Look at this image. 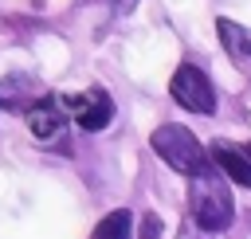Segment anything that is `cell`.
I'll return each mask as SVG.
<instances>
[{"instance_id":"obj_3","label":"cell","mask_w":251,"mask_h":239,"mask_svg":"<svg viewBox=\"0 0 251 239\" xmlns=\"http://www.w3.org/2000/svg\"><path fill=\"white\" fill-rule=\"evenodd\" d=\"M169 94H173V102L176 106H184L188 114H216V86H212V78L196 67V63H180L176 67V74H173V82H169Z\"/></svg>"},{"instance_id":"obj_7","label":"cell","mask_w":251,"mask_h":239,"mask_svg":"<svg viewBox=\"0 0 251 239\" xmlns=\"http://www.w3.org/2000/svg\"><path fill=\"white\" fill-rule=\"evenodd\" d=\"M216 31H220V43H224L227 59L235 67H247L251 63V31L235 20H216Z\"/></svg>"},{"instance_id":"obj_6","label":"cell","mask_w":251,"mask_h":239,"mask_svg":"<svg viewBox=\"0 0 251 239\" xmlns=\"http://www.w3.org/2000/svg\"><path fill=\"white\" fill-rule=\"evenodd\" d=\"M212 161H216V168H220L227 180H235V184L251 188V153H239L235 145L216 141V145H212Z\"/></svg>"},{"instance_id":"obj_2","label":"cell","mask_w":251,"mask_h":239,"mask_svg":"<svg viewBox=\"0 0 251 239\" xmlns=\"http://www.w3.org/2000/svg\"><path fill=\"white\" fill-rule=\"evenodd\" d=\"M149 145H153V153H157L169 168H176L180 176H196V172L208 165V153H204V145L196 141V133H192L188 125H176V121L157 125L153 137H149Z\"/></svg>"},{"instance_id":"obj_12","label":"cell","mask_w":251,"mask_h":239,"mask_svg":"<svg viewBox=\"0 0 251 239\" xmlns=\"http://www.w3.org/2000/svg\"><path fill=\"white\" fill-rule=\"evenodd\" d=\"M247 153H251V145H247Z\"/></svg>"},{"instance_id":"obj_11","label":"cell","mask_w":251,"mask_h":239,"mask_svg":"<svg viewBox=\"0 0 251 239\" xmlns=\"http://www.w3.org/2000/svg\"><path fill=\"white\" fill-rule=\"evenodd\" d=\"M176 239H208V231H200V227H196V223H192V227H188V223H184V227H180V235H176Z\"/></svg>"},{"instance_id":"obj_8","label":"cell","mask_w":251,"mask_h":239,"mask_svg":"<svg viewBox=\"0 0 251 239\" xmlns=\"http://www.w3.org/2000/svg\"><path fill=\"white\" fill-rule=\"evenodd\" d=\"M129 231H133V215H129L126 208H118V212H110V215L94 227L90 239H129Z\"/></svg>"},{"instance_id":"obj_10","label":"cell","mask_w":251,"mask_h":239,"mask_svg":"<svg viewBox=\"0 0 251 239\" xmlns=\"http://www.w3.org/2000/svg\"><path fill=\"white\" fill-rule=\"evenodd\" d=\"M137 239H161V215L145 212V215H141V235H137Z\"/></svg>"},{"instance_id":"obj_5","label":"cell","mask_w":251,"mask_h":239,"mask_svg":"<svg viewBox=\"0 0 251 239\" xmlns=\"http://www.w3.org/2000/svg\"><path fill=\"white\" fill-rule=\"evenodd\" d=\"M63 125H67V114L59 110L55 98H39V102L27 106V129H31L39 141H55V137L63 133Z\"/></svg>"},{"instance_id":"obj_1","label":"cell","mask_w":251,"mask_h":239,"mask_svg":"<svg viewBox=\"0 0 251 239\" xmlns=\"http://www.w3.org/2000/svg\"><path fill=\"white\" fill-rule=\"evenodd\" d=\"M188 212H192V223L208 235L227 231L235 223V200L220 168L204 165L196 176H188Z\"/></svg>"},{"instance_id":"obj_4","label":"cell","mask_w":251,"mask_h":239,"mask_svg":"<svg viewBox=\"0 0 251 239\" xmlns=\"http://www.w3.org/2000/svg\"><path fill=\"white\" fill-rule=\"evenodd\" d=\"M67 106L75 110V121H78V129H86V133H102V129L114 121V98H110L102 86L67 98Z\"/></svg>"},{"instance_id":"obj_9","label":"cell","mask_w":251,"mask_h":239,"mask_svg":"<svg viewBox=\"0 0 251 239\" xmlns=\"http://www.w3.org/2000/svg\"><path fill=\"white\" fill-rule=\"evenodd\" d=\"M24 90H27V78H24V74L0 78V106H12V110H16V102H24Z\"/></svg>"}]
</instances>
